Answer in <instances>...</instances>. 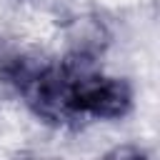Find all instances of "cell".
I'll return each instance as SVG.
<instances>
[]
</instances>
